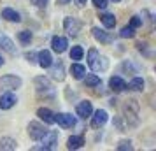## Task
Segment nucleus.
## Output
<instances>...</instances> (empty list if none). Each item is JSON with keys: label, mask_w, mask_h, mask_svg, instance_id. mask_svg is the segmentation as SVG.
<instances>
[{"label": "nucleus", "mask_w": 156, "mask_h": 151, "mask_svg": "<svg viewBox=\"0 0 156 151\" xmlns=\"http://www.w3.org/2000/svg\"><path fill=\"white\" fill-rule=\"evenodd\" d=\"M34 84H35V90H37V95L41 99H55L56 97V92L51 84V81L44 76H37L34 79Z\"/></svg>", "instance_id": "f257e3e1"}, {"label": "nucleus", "mask_w": 156, "mask_h": 151, "mask_svg": "<svg viewBox=\"0 0 156 151\" xmlns=\"http://www.w3.org/2000/svg\"><path fill=\"white\" fill-rule=\"evenodd\" d=\"M139 102L135 99H128L123 106V113H125V120L130 127H137L139 125Z\"/></svg>", "instance_id": "f03ea898"}, {"label": "nucleus", "mask_w": 156, "mask_h": 151, "mask_svg": "<svg viewBox=\"0 0 156 151\" xmlns=\"http://www.w3.org/2000/svg\"><path fill=\"white\" fill-rule=\"evenodd\" d=\"M88 65L91 67L93 72H102L109 69V60L105 56H102L95 48H91L88 51Z\"/></svg>", "instance_id": "7ed1b4c3"}, {"label": "nucleus", "mask_w": 156, "mask_h": 151, "mask_svg": "<svg viewBox=\"0 0 156 151\" xmlns=\"http://www.w3.org/2000/svg\"><path fill=\"white\" fill-rule=\"evenodd\" d=\"M23 81L20 76H14V74H5L0 77V88L2 90H7V92H12V90H18L21 88Z\"/></svg>", "instance_id": "20e7f679"}, {"label": "nucleus", "mask_w": 156, "mask_h": 151, "mask_svg": "<svg viewBox=\"0 0 156 151\" xmlns=\"http://www.w3.org/2000/svg\"><path fill=\"white\" fill-rule=\"evenodd\" d=\"M41 141H42V146H34V148H32L34 151H37V149H44V151L53 149V148L56 146V142H58V132H55V130H48Z\"/></svg>", "instance_id": "39448f33"}, {"label": "nucleus", "mask_w": 156, "mask_h": 151, "mask_svg": "<svg viewBox=\"0 0 156 151\" xmlns=\"http://www.w3.org/2000/svg\"><path fill=\"white\" fill-rule=\"evenodd\" d=\"M63 28L70 37H77L79 32H81V28H83V21H79L77 18L69 16V18H65L63 20Z\"/></svg>", "instance_id": "423d86ee"}, {"label": "nucleus", "mask_w": 156, "mask_h": 151, "mask_svg": "<svg viewBox=\"0 0 156 151\" xmlns=\"http://www.w3.org/2000/svg\"><path fill=\"white\" fill-rule=\"evenodd\" d=\"M46 132H48V128L44 127L42 123H39V121H30L28 123V135H30L32 141H41Z\"/></svg>", "instance_id": "0eeeda50"}, {"label": "nucleus", "mask_w": 156, "mask_h": 151, "mask_svg": "<svg viewBox=\"0 0 156 151\" xmlns=\"http://www.w3.org/2000/svg\"><path fill=\"white\" fill-rule=\"evenodd\" d=\"M49 74H51V79L58 81V83H62L65 79V65L62 60H58V62H53L49 65Z\"/></svg>", "instance_id": "6e6552de"}, {"label": "nucleus", "mask_w": 156, "mask_h": 151, "mask_svg": "<svg viewBox=\"0 0 156 151\" xmlns=\"http://www.w3.org/2000/svg\"><path fill=\"white\" fill-rule=\"evenodd\" d=\"M55 123H58L62 128H74L76 127V118L69 113H58V114H55Z\"/></svg>", "instance_id": "1a4fd4ad"}, {"label": "nucleus", "mask_w": 156, "mask_h": 151, "mask_svg": "<svg viewBox=\"0 0 156 151\" xmlns=\"http://www.w3.org/2000/svg\"><path fill=\"white\" fill-rule=\"evenodd\" d=\"M90 118H91V127L93 128H102V127L107 123V120H109V114H107L105 109H98V111L91 113Z\"/></svg>", "instance_id": "9d476101"}, {"label": "nucleus", "mask_w": 156, "mask_h": 151, "mask_svg": "<svg viewBox=\"0 0 156 151\" xmlns=\"http://www.w3.org/2000/svg\"><path fill=\"white\" fill-rule=\"evenodd\" d=\"M76 113H77L79 118H83V120H86V118H90L93 113V106L90 100H83L77 104V107H76Z\"/></svg>", "instance_id": "9b49d317"}, {"label": "nucleus", "mask_w": 156, "mask_h": 151, "mask_svg": "<svg viewBox=\"0 0 156 151\" xmlns=\"http://www.w3.org/2000/svg\"><path fill=\"white\" fill-rule=\"evenodd\" d=\"M91 34H93V37H95V41L100 42V44H111L112 42V35H111L109 32H105V30H100L98 27L91 28Z\"/></svg>", "instance_id": "f8f14e48"}, {"label": "nucleus", "mask_w": 156, "mask_h": 151, "mask_svg": "<svg viewBox=\"0 0 156 151\" xmlns=\"http://www.w3.org/2000/svg\"><path fill=\"white\" fill-rule=\"evenodd\" d=\"M51 46H53V51L55 53H65L67 48H69V41L65 39V37H60V35H55L51 39Z\"/></svg>", "instance_id": "ddd939ff"}, {"label": "nucleus", "mask_w": 156, "mask_h": 151, "mask_svg": "<svg viewBox=\"0 0 156 151\" xmlns=\"http://www.w3.org/2000/svg\"><path fill=\"white\" fill-rule=\"evenodd\" d=\"M16 102H18V99H16L14 95L11 93V92H7V93L0 95V109H4V111H7V109L14 107Z\"/></svg>", "instance_id": "4468645a"}, {"label": "nucleus", "mask_w": 156, "mask_h": 151, "mask_svg": "<svg viewBox=\"0 0 156 151\" xmlns=\"http://www.w3.org/2000/svg\"><path fill=\"white\" fill-rule=\"evenodd\" d=\"M37 63L41 65L42 69H49V65L53 63V56H51V51L42 49L37 53Z\"/></svg>", "instance_id": "2eb2a0df"}, {"label": "nucleus", "mask_w": 156, "mask_h": 151, "mask_svg": "<svg viewBox=\"0 0 156 151\" xmlns=\"http://www.w3.org/2000/svg\"><path fill=\"white\" fill-rule=\"evenodd\" d=\"M0 48L5 51V53H9V55H16V53H18L14 42H12L5 34H0Z\"/></svg>", "instance_id": "dca6fc26"}, {"label": "nucleus", "mask_w": 156, "mask_h": 151, "mask_svg": "<svg viewBox=\"0 0 156 151\" xmlns=\"http://www.w3.org/2000/svg\"><path fill=\"white\" fill-rule=\"evenodd\" d=\"M109 86H111V90L112 92H125L126 90V83H125V79L123 77H119V76H112L111 79H109Z\"/></svg>", "instance_id": "f3484780"}, {"label": "nucleus", "mask_w": 156, "mask_h": 151, "mask_svg": "<svg viewBox=\"0 0 156 151\" xmlns=\"http://www.w3.org/2000/svg\"><path fill=\"white\" fill-rule=\"evenodd\" d=\"M37 116H39L46 125H53V123H55V114H53L51 109H48V107H39L37 109Z\"/></svg>", "instance_id": "a211bd4d"}, {"label": "nucleus", "mask_w": 156, "mask_h": 151, "mask_svg": "<svg viewBox=\"0 0 156 151\" xmlns=\"http://www.w3.org/2000/svg\"><path fill=\"white\" fill-rule=\"evenodd\" d=\"M2 18H4V20H7V21H11V23H20V21H21L20 13L14 11V9H11V7L2 9Z\"/></svg>", "instance_id": "6ab92c4d"}, {"label": "nucleus", "mask_w": 156, "mask_h": 151, "mask_svg": "<svg viewBox=\"0 0 156 151\" xmlns=\"http://www.w3.org/2000/svg\"><path fill=\"white\" fill-rule=\"evenodd\" d=\"M18 149V142L12 137H2L0 139V151H14Z\"/></svg>", "instance_id": "aec40b11"}, {"label": "nucleus", "mask_w": 156, "mask_h": 151, "mask_svg": "<svg viewBox=\"0 0 156 151\" xmlns=\"http://www.w3.org/2000/svg\"><path fill=\"white\" fill-rule=\"evenodd\" d=\"M83 144H84L83 135H70L69 141H67V148L69 149H79V148H83Z\"/></svg>", "instance_id": "412c9836"}, {"label": "nucleus", "mask_w": 156, "mask_h": 151, "mask_svg": "<svg viewBox=\"0 0 156 151\" xmlns=\"http://www.w3.org/2000/svg\"><path fill=\"white\" fill-rule=\"evenodd\" d=\"M70 72H72V77H74V79H83L86 76V67L81 65V63H72Z\"/></svg>", "instance_id": "4be33fe9"}, {"label": "nucleus", "mask_w": 156, "mask_h": 151, "mask_svg": "<svg viewBox=\"0 0 156 151\" xmlns=\"http://www.w3.org/2000/svg\"><path fill=\"white\" fill-rule=\"evenodd\" d=\"M100 21L105 28H114L116 27V16L111 14V13H104V14H100Z\"/></svg>", "instance_id": "5701e85b"}, {"label": "nucleus", "mask_w": 156, "mask_h": 151, "mask_svg": "<svg viewBox=\"0 0 156 151\" xmlns=\"http://www.w3.org/2000/svg\"><path fill=\"white\" fill-rule=\"evenodd\" d=\"M128 90H133V92H142L144 90V79L142 77H133L130 81V84H126Z\"/></svg>", "instance_id": "b1692460"}, {"label": "nucleus", "mask_w": 156, "mask_h": 151, "mask_svg": "<svg viewBox=\"0 0 156 151\" xmlns=\"http://www.w3.org/2000/svg\"><path fill=\"white\" fill-rule=\"evenodd\" d=\"M83 79H84V84H86V86H90V88L98 86L100 83H102V81H100V77L97 76V74H88V76H84Z\"/></svg>", "instance_id": "393cba45"}, {"label": "nucleus", "mask_w": 156, "mask_h": 151, "mask_svg": "<svg viewBox=\"0 0 156 151\" xmlns=\"http://www.w3.org/2000/svg\"><path fill=\"white\" fill-rule=\"evenodd\" d=\"M83 55H84V49L81 48V46H72V49H70V60H81L83 58Z\"/></svg>", "instance_id": "a878e982"}, {"label": "nucleus", "mask_w": 156, "mask_h": 151, "mask_svg": "<svg viewBox=\"0 0 156 151\" xmlns=\"http://www.w3.org/2000/svg\"><path fill=\"white\" fill-rule=\"evenodd\" d=\"M119 37H123V39H133L135 37V28L133 27H123L121 28V32H119Z\"/></svg>", "instance_id": "bb28decb"}, {"label": "nucleus", "mask_w": 156, "mask_h": 151, "mask_svg": "<svg viewBox=\"0 0 156 151\" xmlns=\"http://www.w3.org/2000/svg\"><path fill=\"white\" fill-rule=\"evenodd\" d=\"M18 41H20L21 44H30V41H32V32L21 30V32L18 34Z\"/></svg>", "instance_id": "cd10ccee"}, {"label": "nucleus", "mask_w": 156, "mask_h": 151, "mask_svg": "<svg viewBox=\"0 0 156 151\" xmlns=\"http://www.w3.org/2000/svg\"><path fill=\"white\" fill-rule=\"evenodd\" d=\"M116 149H118V151H132V149H133L132 141H128V139L119 141V142H118V146H116Z\"/></svg>", "instance_id": "c85d7f7f"}, {"label": "nucleus", "mask_w": 156, "mask_h": 151, "mask_svg": "<svg viewBox=\"0 0 156 151\" xmlns=\"http://www.w3.org/2000/svg\"><path fill=\"white\" fill-rule=\"evenodd\" d=\"M130 27H133V28L142 27V18L140 16H132V20H130Z\"/></svg>", "instance_id": "c756f323"}, {"label": "nucleus", "mask_w": 156, "mask_h": 151, "mask_svg": "<svg viewBox=\"0 0 156 151\" xmlns=\"http://www.w3.org/2000/svg\"><path fill=\"white\" fill-rule=\"evenodd\" d=\"M91 2L97 9H107V5H109V0H91Z\"/></svg>", "instance_id": "7c9ffc66"}, {"label": "nucleus", "mask_w": 156, "mask_h": 151, "mask_svg": "<svg viewBox=\"0 0 156 151\" xmlns=\"http://www.w3.org/2000/svg\"><path fill=\"white\" fill-rule=\"evenodd\" d=\"M137 49L140 51V53H146V56H153V53H149L147 51V44L146 42H139L137 44Z\"/></svg>", "instance_id": "2f4dec72"}, {"label": "nucleus", "mask_w": 156, "mask_h": 151, "mask_svg": "<svg viewBox=\"0 0 156 151\" xmlns=\"http://www.w3.org/2000/svg\"><path fill=\"white\" fill-rule=\"evenodd\" d=\"M25 58L28 60L30 63H34V62H37V53H34V51H30V53H27V55H25Z\"/></svg>", "instance_id": "473e14b6"}, {"label": "nucleus", "mask_w": 156, "mask_h": 151, "mask_svg": "<svg viewBox=\"0 0 156 151\" xmlns=\"http://www.w3.org/2000/svg\"><path fill=\"white\" fill-rule=\"evenodd\" d=\"M32 4H34L35 7H46L48 0H32Z\"/></svg>", "instance_id": "72a5a7b5"}, {"label": "nucleus", "mask_w": 156, "mask_h": 151, "mask_svg": "<svg viewBox=\"0 0 156 151\" xmlns=\"http://www.w3.org/2000/svg\"><path fill=\"white\" fill-rule=\"evenodd\" d=\"M114 125L118 127V130H119V132H123V130H125V125H123V121H121L119 118H114Z\"/></svg>", "instance_id": "f704fd0d"}, {"label": "nucleus", "mask_w": 156, "mask_h": 151, "mask_svg": "<svg viewBox=\"0 0 156 151\" xmlns=\"http://www.w3.org/2000/svg\"><path fill=\"white\" fill-rule=\"evenodd\" d=\"M74 2H76V5H77V7H84V5H86V0H74Z\"/></svg>", "instance_id": "c9c22d12"}, {"label": "nucleus", "mask_w": 156, "mask_h": 151, "mask_svg": "<svg viewBox=\"0 0 156 151\" xmlns=\"http://www.w3.org/2000/svg\"><path fill=\"white\" fill-rule=\"evenodd\" d=\"M58 4H60V5H67V4H69V2H70V0H56Z\"/></svg>", "instance_id": "e433bc0d"}, {"label": "nucleus", "mask_w": 156, "mask_h": 151, "mask_svg": "<svg viewBox=\"0 0 156 151\" xmlns=\"http://www.w3.org/2000/svg\"><path fill=\"white\" fill-rule=\"evenodd\" d=\"M2 63H4V60H2V56H0V65H2Z\"/></svg>", "instance_id": "4c0bfd02"}, {"label": "nucleus", "mask_w": 156, "mask_h": 151, "mask_svg": "<svg viewBox=\"0 0 156 151\" xmlns=\"http://www.w3.org/2000/svg\"><path fill=\"white\" fill-rule=\"evenodd\" d=\"M112 2H121V0H112Z\"/></svg>", "instance_id": "58836bf2"}]
</instances>
